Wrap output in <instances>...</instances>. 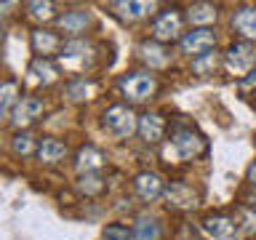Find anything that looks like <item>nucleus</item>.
<instances>
[{"label": "nucleus", "mask_w": 256, "mask_h": 240, "mask_svg": "<svg viewBox=\"0 0 256 240\" xmlns=\"http://www.w3.org/2000/svg\"><path fill=\"white\" fill-rule=\"evenodd\" d=\"M211 152V142L195 123H174L168 128L166 139V158L176 163H195Z\"/></svg>", "instance_id": "nucleus-1"}, {"label": "nucleus", "mask_w": 256, "mask_h": 240, "mask_svg": "<svg viewBox=\"0 0 256 240\" xmlns=\"http://www.w3.org/2000/svg\"><path fill=\"white\" fill-rule=\"evenodd\" d=\"M115 91L120 96V102L131 104V107H142V104H150L160 91V78L150 70H128L118 78Z\"/></svg>", "instance_id": "nucleus-2"}, {"label": "nucleus", "mask_w": 256, "mask_h": 240, "mask_svg": "<svg viewBox=\"0 0 256 240\" xmlns=\"http://www.w3.org/2000/svg\"><path fill=\"white\" fill-rule=\"evenodd\" d=\"M99 126L110 139L128 142L136 136V128H139V112H136V107H131V104H126V102H112L102 110Z\"/></svg>", "instance_id": "nucleus-3"}, {"label": "nucleus", "mask_w": 256, "mask_h": 240, "mask_svg": "<svg viewBox=\"0 0 256 240\" xmlns=\"http://www.w3.org/2000/svg\"><path fill=\"white\" fill-rule=\"evenodd\" d=\"M187 32V16L182 6H160L150 19V38L163 46H176Z\"/></svg>", "instance_id": "nucleus-4"}, {"label": "nucleus", "mask_w": 256, "mask_h": 240, "mask_svg": "<svg viewBox=\"0 0 256 240\" xmlns=\"http://www.w3.org/2000/svg\"><path fill=\"white\" fill-rule=\"evenodd\" d=\"M256 67V43H246V40H232V43L222 51V70L232 78H243Z\"/></svg>", "instance_id": "nucleus-5"}, {"label": "nucleus", "mask_w": 256, "mask_h": 240, "mask_svg": "<svg viewBox=\"0 0 256 240\" xmlns=\"http://www.w3.org/2000/svg\"><path fill=\"white\" fill-rule=\"evenodd\" d=\"M198 230L203 232L206 240H243L232 211H208L200 216Z\"/></svg>", "instance_id": "nucleus-6"}, {"label": "nucleus", "mask_w": 256, "mask_h": 240, "mask_svg": "<svg viewBox=\"0 0 256 240\" xmlns=\"http://www.w3.org/2000/svg\"><path fill=\"white\" fill-rule=\"evenodd\" d=\"M94 24H96L94 11H88V8H64L54 24V30L64 40H78V38H88V30Z\"/></svg>", "instance_id": "nucleus-7"}, {"label": "nucleus", "mask_w": 256, "mask_h": 240, "mask_svg": "<svg viewBox=\"0 0 256 240\" xmlns=\"http://www.w3.org/2000/svg\"><path fill=\"white\" fill-rule=\"evenodd\" d=\"M163 200L168 203V208L187 214V211H195V208L203 203V192H200V187H195V184L187 182V179H171L166 184Z\"/></svg>", "instance_id": "nucleus-8"}, {"label": "nucleus", "mask_w": 256, "mask_h": 240, "mask_svg": "<svg viewBox=\"0 0 256 240\" xmlns=\"http://www.w3.org/2000/svg\"><path fill=\"white\" fill-rule=\"evenodd\" d=\"M216 46H219V32H216V27H192L176 43L179 54L187 56V59H198V56H203L208 51H216Z\"/></svg>", "instance_id": "nucleus-9"}, {"label": "nucleus", "mask_w": 256, "mask_h": 240, "mask_svg": "<svg viewBox=\"0 0 256 240\" xmlns=\"http://www.w3.org/2000/svg\"><path fill=\"white\" fill-rule=\"evenodd\" d=\"M43 115H46V102L35 94H27V96H22V102L8 115V123H11L14 131H30L35 123L43 120Z\"/></svg>", "instance_id": "nucleus-10"}, {"label": "nucleus", "mask_w": 256, "mask_h": 240, "mask_svg": "<svg viewBox=\"0 0 256 240\" xmlns=\"http://www.w3.org/2000/svg\"><path fill=\"white\" fill-rule=\"evenodd\" d=\"M136 56H139V62L144 64V70H150L158 75V72H163L174 64V46H163L152 38H144L142 43L136 46Z\"/></svg>", "instance_id": "nucleus-11"}, {"label": "nucleus", "mask_w": 256, "mask_h": 240, "mask_svg": "<svg viewBox=\"0 0 256 240\" xmlns=\"http://www.w3.org/2000/svg\"><path fill=\"white\" fill-rule=\"evenodd\" d=\"M168 118L163 112L158 110H144L139 112V128H136V136L147 144V147H158V144H163L168 139Z\"/></svg>", "instance_id": "nucleus-12"}, {"label": "nucleus", "mask_w": 256, "mask_h": 240, "mask_svg": "<svg viewBox=\"0 0 256 240\" xmlns=\"http://www.w3.org/2000/svg\"><path fill=\"white\" fill-rule=\"evenodd\" d=\"M107 11L120 24H139L144 19H152L158 14V6L147 3V0H115L107 6Z\"/></svg>", "instance_id": "nucleus-13"}, {"label": "nucleus", "mask_w": 256, "mask_h": 240, "mask_svg": "<svg viewBox=\"0 0 256 240\" xmlns=\"http://www.w3.org/2000/svg\"><path fill=\"white\" fill-rule=\"evenodd\" d=\"M30 48L38 59H59L64 38L54 27H32L30 30Z\"/></svg>", "instance_id": "nucleus-14"}, {"label": "nucleus", "mask_w": 256, "mask_h": 240, "mask_svg": "<svg viewBox=\"0 0 256 240\" xmlns=\"http://www.w3.org/2000/svg\"><path fill=\"white\" fill-rule=\"evenodd\" d=\"M107 166V152L94 142H83L72 155V171L78 176L83 174H102V168Z\"/></svg>", "instance_id": "nucleus-15"}, {"label": "nucleus", "mask_w": 256, "mask_h": 240, "mask_svg": "<svg viewBox=\"0 0 256 240\" xmlns=\"http://www.w3.org/2000/svg\"><path fill=\"white\" fill-rule=\"evenodd\" d=\"M166 179L160 176L158 171H139V174H134V179H131V190H134V195L142 200V203H158V200H163L166 195Z\"/></svg>", "instance_id": "nucleus-16"}, {"label": "nucleus", "mask_w": 256, "mask_h": 240, "mask_svg": "<svg viewBox=\"0 0 256 240\" xmlns=\"http://www.w3.org/2000/svg\"><path fill=\"white\" fill-rule=\"evenodd\" d=\"M230 30L235 40L256 43V3H243L230 11Z\"/></svg>", "instance_id": "nucleus-17"}, {"label": "nucleus", "mask_w": 256, "mask_h": 240, "mask_svg": "<svg viewBox=\"0 0 256 240\" xmlns=\"http://www.w3.org/2000/svg\"><path fill=\"white\" fill-rule=\"evenodd\" d=\"M67 158H70V144L64 142V139H59V136H54V134L40 136V142H38V155H35V160H38L40 166L56 168V166H62Z\"/></svg>", "instance_id": "nucleus-18"}, {"label": "nucleus", "mask_w": 256, "mask_h": 240, "mask_svg": "<svg viewBox=\"0 0 256 240\" xmlns=\"http://www.w3.org/2000/svg\"><path fill=\"white\" fill-rule=\"evenodd\" d=\"M27 80L32 86L38 88H48L54 83H59L62 80V67L56 59H38V56H32L30 64H27Z\"/></svg>", "instance_id": "nucleus-19"}, {"label": "nucleus", "mask_w": 256, "mask_h": 240, "mask_svg": "<svg viewBox=\"0 0 256 240\" xmlns=\"http://www.w3.org/2000/svg\"><path fill=\"white\" fill-rule=\"evenodd\" d=\"M184 16H187V24L190 30L192 27H216V22H219L222 16V6L216 3H190L184 8Z\"/></svg>", "instance_id": "nucleus-20"}, {"label": "nucleus", "mask_w": 256, "mask_h": 240, "mask_svg": "<svg viewBox=\"0 0 256 240\" xmlns=\"http://www.w3.org/2000/svg\"><path fill=\"white\" fill-rule=\"evenodd\" d=\"M134 240H163V219L152 211H142L134 216Z\"/></svg>", "instance_id": "nucleus-21"}, {"label": "nucleus", "mask_w": 256, "mask_h": 240, "mask_svg": "<svg viewBox=\"0 0 256 240\" xmlns=\"http://www.w3.org/2000/svg\"><path fill=\"white\" fill-rule=\"evenodd\" d=\"M24 16L35 24V27H48V24H56L59 19V6L51 3V0H30V3H24Z\"/></svg>", "instance_id": "nucleus-22"}, {"label": "nucleus", "mask_w": 256, "mask_h": 240, "mask_svg": "<svg viewBox=\"0 0 256 240\" xmlns=\"http://www.w3.org/2000/svg\"><path fill=\"white\" fill-rule=\"evenodd\" d=\"M96 88L99 86H96L94 78H70L67 83H64L62 94L67 96V102H72V104H86L96 96Z\"/></svg>", "instance_id": "nucleus-23"}, {"label": "nucleus", "mask_w": 256, "mask_h": 240, "mask_svg": "<svg viewBox=\"0 0 256 240\" xmlns=\"http://www.w3.org/2000/svg\"><path fill=\"white\" fill-rule=\"evenodd\" d=\"M38 136L32 131H14V136L8 139V150H11L14 158L19 160H27V158H35L38 155Z\"/></svg>", "instance_id": "nucleus-24"}, {"label": "nucleus", "mask_w": 256, "mask_h": 240, "mask_svg": "<svg viewBox=\"0 0 256 240\" xmlns=\"http://www.w3.org/2000/svg\"><path fill=\"white\" fill-rule=\"evenodd\" d=\"M22 83L16 78H3L0 80V118H8L14 107L22 102Z\"/></svg>", "instance_id": "nucleus-25"}, {"label": "nucleus", "mask_w": 256, "mask_h": 240, "mask_svg": "<svg viewBox=\"0 0 256 240\" xmlns=\"http://www.w3.org/2000/svg\"><path fill=\"white\" fill-rule=\"evenodd\" d=\"M222 70V51L216 48V51H208L203 56H198V59H190V75H195L200 80L216 75V72Z\"/></svg>", "instance_id": "nucleus-26"}, {"label": "nucleus", "mask_w": 256, "mask_h": 240, "mask_svg": "<svg viewBox=\"0 0 256 240\" xmlns=\"http://www.w3.org/2000/svg\"><path fill=\"white\" fill-rule=\"evenodd\" d=\"M75 190L83 198L96 200V198H102L104 192H107V179H104V174H83V176L75 179Z\"/></svg>", "instance_id": "nucleus-27"}, {"label": "nucleus", "mask_w": 256, "mask_h": 240, "mask_svg": "<svg viewBox=\"0 0 256 240\" xmlns=\"http://www.w3.org/2000/svg\"><path fill=\"white\" fill-rule=\"evenodd\" d=\"M232 216H235L240 232L243 238H254L256 235V208L254 206H246V203H235L232 208Z\"/></svg>", "instance_id": "nucleus-28"}, {"label": "nucleus", "mask_w": 256, "mask_h": 240, "mask_svg": "<svg viewBox=\"0 0 256 240\" xmlns=\"http://www.w3.org/2000/svg\"><path fill=\"white\" fill-rule=\"evenodd\" d=\"M102 240H134V227L128 222H107L102 227Z\"/></svg>", "instance_id": "nucleus-29"}, {"label": "nucleus", "mask_w": 256, "mask_h": 240, "mask_svg": "<svg viewBox=\"0 0 256 240\" xmlns=\"http://www.w3.org/2000/svg\"><path fill=\"white\" fill-rule=\"evenodd\" d=\"M235 88H238L243 96H246V94H256V67L248 72V75H243L240 80H235Z\"/></svg>", "instance_id": "nucleus-30"}, {"label": "nucleus", "mask_w": 256, "mask_h": 240, "mask_svg": "<svg viewBox=\"0 0 256 240\" xmlns=\"http://www.w3.org/2000/svg\"><path fill=\"white\" fill-rule=\"evenodd\" d=\"M243 179H246V184H248L251 190H256V160H251V163H248L246 174H243Z\"/></svg>", "instance_id": "nucleus-31"}, {"label": "nucleus", "mask_w": 256, "mask_h": 240, "mask_svg": "<svg viewBox=\"0 0 256 240\" xmlns=\"http://www.w3.org/2000/svg\"><path fill=\"white\" fill-rule=\"evenodd\" d=\"M11 8H22V6H19V3H0V16H3V19H8V16L14 14Z\"/></svg>", "instance_id": "nucleus-32"}, {"label": "nucleus", "mask_w": 256, "mask_h": 240, "mask_svg": "<svg viewBox=\"0 0 256 240\" xmlns=\"http://www.w3.org/2000/svg\"><path fill=\"white\" fill-rule=\"evenodd\" d=\"M3 40H6V24L0 22V43H3Z\"/></svg>", "instance_id": "nucleus-33"}, {"label": "nucleus", "mask_w": 256, "mask_h": 240, "mask_svg": "<svg viewBox=\"0 0 256 240\" xmlns=\"http://www.w3.org/2000/svg\"><path fill=\"white\" fill-rule=\"evenodd\" d=\"M254 147H256V131H254Z\"/></svg>", "instance_id": "nucleus-34"}, {"label": "nucleus", "mask_w": 256, "mask_h": 240, "mask_svg": "<svg viewBox=\"0 0 256 240\" xmlns=\"http://www.w3.org/2000/svg\"><path fill=\"white\" fill-rule=\"evenodd\" d=\"M254 107H256V94H254Z\"/></svg>", "instance_id": "nucleus-35"}]
</instances>
